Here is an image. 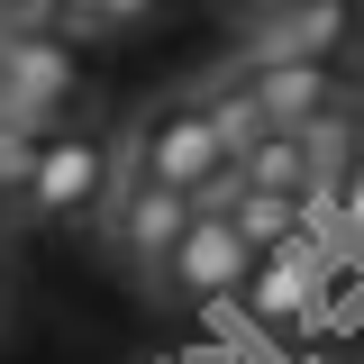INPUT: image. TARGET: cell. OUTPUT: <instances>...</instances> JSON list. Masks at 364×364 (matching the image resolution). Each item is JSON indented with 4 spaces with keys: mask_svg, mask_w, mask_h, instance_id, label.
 Returning <instances> with one entry per match:
<instances>
[{
    "mask_svg": "<svg viewBox=\"0 0 364 364\" xmlns=\"http://www.w3.org/2000/svg\"><path fill=\"white\" fill-rule=\"evenodd\" d=\"M119 182H128V146H109L100 128H46L37 146V182H28V219L37 228H91L109 219V200H119Z\"/></svg>",
    "mask_w": 364,
    "mask_h": 364,
    "instance_id": "obj_1",
    "label": "cell"
},
{
    "mask_svg": "<svg viewBox=\"0 0 364 364\" xmlns=\"http://www.w3.org/2000/svg\"><path fill=\"white\" fill-rule=\"evenodd\" d=\"M337 200H346V246L364 255V155H346V173H337Z\"/></svg>",
    "mask_w": 364,
    "mask_h": 364,
    "instance_id": "obj_10",
    "label": "cell"
},
{
    "mask_svg": "<svg viewBox=\"0 0 364 364\" xmlns=\"http://www.w3.org/2000/svg\"><path fill=\"white\" fill-rule=\"evenodd\" d=\"M228 82L255 100L264 128H346V73L328 55H264L255 46Z\"/></svg>",
    "mask_w": 364,
    "mask_h": 364,
    "instance_id": "obj_4",
    "label": "cell"
},
{
    "mask_svg": "<svg viewBox=\"0 0 364 364\" xmlns=\"http://www.w3.org/2000/svg\"><path fill=\"white\" fill-rule=\"evenodd\" d=\"M0 310H9V282H0Z\"/></svg>",
    "mask_w": 364,
    "mask_h": 364,
    "instance_id": "obj_11",
    "label": "cell"
},
{
    "mask_svg": "<svg viewBox=\"0 0 364 364\" xmlns=\"http://www.w3.org/2000/svg\"><path fill=\"white\" fill-rule=\"evenodd\" d=\"M200 219V191H173V182H119V200H109V246L128 255L146 282H164V264H173V246H182V228Z\"/></svg>",
    "mask_w": 364,
    "mask_h": 364,
    "instance_id": "obj_7",
    "label": "cell"
},
{
    "mask_svg": "<svg viewBox=\"0 0 364 364\" xmlns=\"http://www.w3.org/2000/svg\"><path fill=\"white\" fill-rule=\"evenodd\" d=\"M73 100H82V55L64 28H0V119L64 128Z\"/></svg>",
    "mask_w": 364,
    "mask_h": 364,
    "instance_id": "obj_3",
    "label": "cell"
},
{
    "mask_svg": "<svg viewBox=\"0 0 364 364\" xmlns=\"http://www.w3.org/2000/svg\"><path fill=\"white\" fill-rule=\"evenodd\" d=\"M264 55H355L364 46V0H282L264 28H255Z\"/></svg>",
    "mask_w": 364,
    "mask_h": 364,
    "instance_id": "obj_8",
    "label": "cell"
},
{
    "mask_svg": "<svg viewBox=\"0 0 364 364\" xmlns=\"http://www.w3.org/2000/svg\"><path fill=\"white\" fill-rule=\"evenodd\" d=\"M228 219L246 228L255 255H264V246H291V237H310V210H301L291 191H264V182H246V191L228 200Z\"/></svg>",
    "mask_w": 364,
    "mask_h": 364,
    "instance_id": "obj_9",
    "label": "cell"
},
{
    "mask_svg": "<svg viewBox=\"0 0 364 364\" xmlns=\"http://www.w3.org/2000/svg\"><path fill=\"white\" fill-rule=\"evenodd\" d=\"M237 155L219 136V109L210 91H182V100H155L146 119L128 128V173L136 182H173V191H210Z\"/></svg>",
    "mask_w": 364,
    "mask_h": 364,
    "instance_id": "obj_2",
    "label": "cell"
},
{
    "mask_svg": "<svg viewBox=\"0 0 364 364\" xmlns=\"http://www.w3.org/2000/svg\"><path fill=\"white\" fill-rule=\"evenodd\" d=\"M328 273H337V246L328 237H291V246H264L255 273H246V318L264 328V337H291V328H310L318 301H328Z\"/></svg>",
    "mask_w": 364,
    "mask_h": 364,
    "instance_id": "obj_5",
    "label": "cell"
},
{
    "mask_svg": "<svg viewBox=\"0 0 364 364\" xmlns=\"http://www.w3.org/2000/svg\"><path fill=\"white\" fill-rule=\"evenodd\" d=\"M246 273H255L246 228L228 219V210H200V219L182 228V246H173V264H164V282H155V291H173L182 310H219V301H237V291H246Z\"/></svg>",
    "mask_w": 364,
    "mask_h": 364,
    "instance_id": "obj_6",
    "label": "cell"
}]
</instances>
